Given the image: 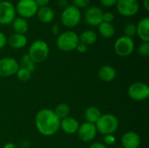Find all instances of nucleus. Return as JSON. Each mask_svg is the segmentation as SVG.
<instances>
[{
	"label": "nucleus",
	"instance_id": "nucleus-1",
	"mask_svg": "<svg viewBox=\"0 0 149 148\" xmlns=\"http://www.w3.org/2000/svg\"><path fill=\"white\" fill-rule=\"evenodd\" d=\"M35 125L38 133L43 136H52L60 129V120L51 109L45 108L38 111L35 116Z\"/></svg>",
	"mask_w": 149,
	"mask_h": 148
},
{
	"label": "nucleus",
	"instance_id": "nucleus-2",
	"mask_svg": "<svg viewBox=\"0 0 149 148\" xmlns=\"http://www.w3.org/2000/svg\"><path fill=\"white\" fill-rule=\"evenodd\" d=\"M50 53L49 45L44 40H35L29 47L27 55L35 63L39 64L46 60Z\"/></svg>",
	"mask_w": 149,
	"mask_h": 148
},
{
	"label": "nucleus",
	"instance_id": "nucleus-3",
	"mask_svg": "<svg viewBox=\"0 0 149 148\" xmlns=\"http://www.w3.org/2000/svg\"><path fill=\"white\" fill-rule=\"evenodd\" d=\"M79 43V35L73 31H66L58 36L56 44L58 48L62 51H74Z\"/></svg>",
	"mask_w": 149,
	"mask_h": 148
},
{
	"label": "nucleus",
	"instance_id": "nucleus-4",
	"mask_svg": "<svg viewBox=\"0 0 149 148\" xmlns=\"http://www.w3.org/2000/svg\"><path fill=\"white\" fill-rule=\"evenodd\" d=\"M97 131L103 135L113 134L119 127V120L111 113L103 114L95 123Z\"/></svg>",
	"mask_w": 149,
	"mask_h": 148
},
{
	"label": "nucleus",
	"instance_id": "nucleus-5",
	"mask_svg": "<svg viewBox=\"0 0 149 148\" xmlns=\"http://www.w3.org/2000/svg\"><path fill=\"white\" fill-rule=\"evenodd\" d=\"M60 18L63 25L68 28H73L81 21V12L79 9L74 7L73 5H68L63 9Z\"/></svg>",
	"mask_w": 149,
	"mask_h": 148
},
{
	"label": "nucleus",
	"instance_id": "nucleus-6",
	"mask_svg": "<svg viewBox=\"0 0 149 148\" xmlns=\"http://www.w3.org/2000/svg\"><path fill=\"white\" fill-rule=\"evenodd\" d=\"M113 48L118 56L122 58L128 57L134 50V41L132 38L121 36L116 39Z\"/></svg>",
	"mask_w": 149,
	"mask_h": 148
},
{
	"label": "nucleus",
	"instance_id": "nucleus-7",
	"mask_svg": "<svg viewBox=\"0 0 149 148\" xmlns=\"http://www.w3.org/2000/svg\"><path fill=\"white\" fill-rule=\"evenodd\" d=\"M15 8L20 17L24 19L33 17L37 15L38 10V6L35 0H18Z\"/></svg>",
	"mask_w": 149,
	"mask_h": 148
},
{
	"label": "nucleus",
	"instance_id": "nucleus-8",
	"mask_svg": "<svg viewBox=\"0 0 149 148\" xmlns=\"http://www.w3.org/2000/svg\"><path fill=\"white\" fill-rule=\"evenodd\" d=\"M127 93L131 99L143 101L149 97V86L142 82H135L128 87Z\"/></svg>",
	"mask_w": 149,
	"mask_h": 148
},
{
	"label": "nucleus",
	"instance_id": "nucleus-9",
	"mask_svg": "<svg viewBox=\"0 0 149 148\" xmlns=\"http://www.w3.org/2000/svg\"><path fill=\"white\" fill-rule=\"evenodd\" d=\"M15 5L10 1L4 0L0 2V24L7 25L12 23L16 17Z\"/></svg>",
	"mask_w": 149,
	"mask_h": 148
},
{
	"label": "nucleus",
	"instance_id": "nucleus-10",
	"mask_svg": "<svg viewBox=\"0 0 149 148\" xmlns=\"http://www.w3.org/2000/svg\"><path fill=\"white\" fill-rule=\"evenodd\" d=\"M116 9L123 17H133L139 11L140 4L138 0H118Z\"/></svg>",
	"mask_w": 149,
	"mask_h": 148
},
{
	"label": "nucleus",
	"instance_id": "nucleus-11",
	"mask_svg": "<svg viewBox=\"0 0 149 148\" xmlns=\"http://www.w3.org/2000/svg\"><path fill=\"white\" fill-rule=\"evenodd\" d=\"M97 133L98 131L95 124L86 121L83 124L79 125L76 133L78 134L79 140H82L83 142H91L95 139Z\"/></svg>",
	"mask_w": 149,
	"mask_h": 148
},
{
	"label": "nucleus",
	"instance_id": "nucleus-12",
	"mask_svg": "<svg viewBox=\"0 0 149 148\" xmlns=\"http://www.w3.org/2000/svg\"><path fill=\"white\" fill-rule=\"evenodd\" d=\"M103 10L98 6H91L84 14L85 21L90 26H99L103 22Z\"/></svg>",
	"mask_w": 149,
	"mask_h": 148
},
{
	"label": "nucleus",
	"instance_id": "nucleus-13",
	"mask_svg": "<svg viewBox=\"0 0 149 148\" xmlns=\"http://www.w3.org/2000/svg\"><path fill=\"white\" fill-rule=\"evenodd\" d=\"M19 69L18 62L13 58L0 59V77H10L17 73Z\"/></svg>",
	"mask_w": 149,
	"mask_h": 148
},
{
	"label": "nucleus",
	"instance_id": "nucleus-14",
	"mask_svg": "<svg viewBox=\"0 0 149 148\" xmlns=\"http://www.w3.org/2000/svg\"><path fill=\"white\" fill-rule=\"evenodd\" d=\"M121 144L123 148H138L141 145V137L135 132H127L121 138Z\"/></svg>",
	"mask_w": 149,
	"mask_h": 148
},
{
	"label": "nucleus",
	"instance_id": "nucleus-15",
	"mask_svg": "<svg viewBox=\"0 0 149 148\" xmlns=\"http://www.w3.org/2000/svg\"><path fill=\"white\" fill-rule=\"evenodd\" d=\"M79 126V121L72 117H66L60 120L59 128L67 134H74L77 133Z\"/></svg>",
	"mask_w": 149,
	"mask_h": 148
},
{
	"label": "nucleus",
	"instance_id": "nucleus-16",
	"mask_svg": "<svg viewBox=\"0 0 149 148\" xmlns=\"http://www.w3.org/2000/svg\"><path fill=\"white\" fill-rule=\"evenodd\" d=\"M149 19L144 17L136 25V34L142 42H149Z\"/></svg>",
	"mask_w": 149,
	"mask_h": 148
},
{
	"label": "nucleus",
	"instance_id": "nucleus-17",
	"mask_svg": "<svg viewBox=\"0 0 149 148\" xmlns=\"http://www.w3.org/2000/svg\"><path fill=\"white\" fill-rule=\"evenodd\" d=\"M7 43L13 49H21L27 44L28 39L25 35L13 33L7 38Z\"/></svg>",
	"mask_w": 149,
	"mask_h": 148
},
{
	"label": "nucleus",
	"instance_id": "nucleus-18",
	"mask_svg": "<svg viewBox=\"0 0 149 148\" xmlns=\"http://www.w3.org/2000/svg\"><path fill=\"white\" fill-rule=\"evenodd\" d=\"M98 77L104 82H111L116 78V70L111 65H103L98 72Z\"/></svg>",
	"mask_w": 149,
	"mask_h": 148
},
{
	"label": "nucleus",
	"instance_id": "nucleus-19",
	"mask_svg": "<svg viewBox=\"0 0 149 148\" xmlns=\"http://www.w3.org/2000/svg\"><path fill=\"white\" fill-rule=\"evenodd\" d=\"M38 18L44 24H49L51 23L55 17V12L54 10L49 7V6H45V7H39L37 12Z\"/></svg>",
	"mask_w": 149,
	"mask_h": 148
},
{
	"label": "nucleus",
	"instance_id": "nucleus-20",
	"mask_svg": "<svg viewBox=\"0 0 149 148\" xmlns=\"http://www.w3.org/2000/svg\"><path fill=\"white\" fill-rule=\"evenodd\" d=\"M12 24V29L14 31L15 33L17 34H23L24 35L29 29V24L26 21V19L23 18V17H15V19L12 21L11 23Z\"/></svg>",
	"mask_w": 149,
	"mask_h": 148
},
{
	"label": "nucleus",
	"instance_id": "nucleus-21",
	"mask_svg": "<svg viewBox=\"0 0 149 148\" xmlns=\"http://www.w3.org/2000/svg\"><path fill=\"white\" fill-rule=\"evenodd\" d=\"M79 38L80 43H82V44L88 46V45L93 44L97 41L98 36H97V33L94 31H93V30H86L80 34Z\"/></svg>",
	"mask_w": 149,
	"mask_h": 148
},
{
	"label": "nucleus",
	"instance_id": "nucleus-22",
	"mask_svg": "<svg viewBox=\"0 0 149 148\" xmlns=\"http://www.w3.org/2000/svg\"><path fill=\"white\" fill-rule=\"evenodd\" d=\"M99 32L104 38H112L115 34V27L112 23L102 22L99 26Z\"/></svg>",
	"mask_w": 149,
	"mask_h": 148
},
{
	"label": "nucleus",
	"instance_id": "nucleus-23",
	"mask_svg": "<svg viewBox=\"0 0 149 148\" xmlns=\"http://www.w3.org/2000/svg\"><path fill=\"white\" fill-rule=\"evenodd\" d=\"M101 112L95 106H89L85 111V119L86 122L95 124L101 116Z\"/></svg>",
	"mask_w": 149,
	"mask_h": 148
},
{
	"label": "nucleus",
	"instance_id": "nucleus-24",
	"mask_svg": "<svg viewBox=\"0 0 149 148\" xmlns=\"http://www.w3.org/2000/svg\"><path fill=\"white\" fill-rule=\"evenodd\" d=\"M53 112H54L55 115L61 120L68 117V115L70 113V107L66 103H60L55 107Z\"/></svg>",
	"mask_w": 149,
	"mask_h": 148
},
{
	"label": "nucleus",
	"instance_id": "nucleus-25",
	"mask_svg": "<svg viewBox=\"0 0 149 148\" xmlns=\"http://www.w3.org/2000/svg\"><path fill=\"white\" fill-rule=\"evenodd\" d=\"M20 67H24L26 68L27 70H29L31 72H32L35 70L36 67V64L30 58V57L26 54H24L22 58H21V66Z\"/></svg>",
	"mask_w": 149,
	"mask_h": 148
},
{
	"label": "nucleus",
	"instance_id": "nucleus-26",
	"mask_svg": "<svg viewBox=\"0 0 149 148\" xmlns=\"http://www.w3.org/2000/svg\"><path fill=\"white\" fill-rule=\"evenodd\" d=\"M31 73L29 70H27L26 68H24V67H20L19 66V69L18 71L17 72V79L20 80V81H23V82H25V81H28L31 79Z\"/></svg>",
	"mask_w": 149,
	"mask_h": 148
},
{
	"label": "nucleus",
	"instance_id": "nucleus-27",
	"mask_svg": "<svg viewBox=\"0 0 149 148\" xmlns=\"http://www.w3.org/2000/svg\"><path fill=\"white\" fill-rule=\"evenodd\" d=\"M124 36L128 38H132L136 34V25L133 23H128L124 27Z\"/></svg>",
	"mask_w": 149,
	"mask_h": 148
},
{
	"label": "nucleus",
	"instance_id": "nucleus-28",
	"mask_svg": "<svg viewBox=\"0 0 149 148\" xmlns=\"http://www.w3.org/2000/svg\"><path fill=\"white\" fill-rule=\"evenodd\" d=\"M138 53L144 58L149 56V42H142L138 47Z\"/></svg>",
	"mask_w": 149,
	"mask_h": 148
},
{
	"label": "nucleus",
	"instance_id": "nucleus-29",
	"mask_svg": "<svg viewBox=\"0 0 149 148\" xmlns=\"http://www.w3.org/2000/svg\"><path fill=\"white\" fill-rule=\"evenodd\" d=\"M91 3V0H72V5L78 9L86 8Z\"/></svg>",
	"mask_w": 149,
	"mask_h": 148
},
{
	"label": "nucleus",
	"instance_id": "nucleus-30",
	"mask_svg": "<svg viewBox=\"0 0 149 148\" xmlns=\"http://www.w3.org/2000/svg\"><path fill=\"white\" fill-rule=\"evenodd\" d=\"M104 145L105 146H112L116 142V138L113 134H107L104 135Z\"/></svg>",
	"mask_w": 149,
	"mask_h": 148
},
{
	"label": "nucleus",
	"instance_id": "nucleus-31",
	"mask_svg": "<svg viewBox=\"0 0 149 148\" xmlns=\"http://www.w3.org/2000/svg\"><path fill=\"white\" fill-rule=\"evenodd\" d=\"M115 17H114V14L113 12H110V11H107V12H103V22L105 23H112L113 20H114Z\"/></svg>",
	"mask_w": 149,
	"mask_h": 148
},
{
	"label": "nucleus",
	"instance_id": "nucleus-32",
	"mask_svg": "<svg viewBox=\"0 0 149 148\" xmlns=\"http://www.w3.org/2000/svg\"><path fill=\"white\" fill-rule=\"evenodd\" d=\"M117 1L118 0H100V3L103 6L109 8V7H113V6L116 5Z\"/></svg>",
	"mask_w": 149,
	"mask_h": 148
},
{
	"label": "nucleus",
	"instance_id": "nucleus-33",
	"mask_svg": "<svg viewBox=\"0 0 149 148\" xmlns=\"http://www.w3.org/2000/svg\"><path fill=\"white\" fill-rule=\"evenodd\" d=\"M87 49H88V47H87V45H86V44H82V43H79V44L77 45V47H76V51H78V52H79V53H85V52H86L87 51Z\"/></svg>",
	"mask_w": 149,
	"mask_h": 148
},
{
	"label": "nucleus",
	"instance_id": "nucleus-34",
	"mask_svg": "<svg viewBox=\"0 0 149 148\" xmlns=\"http://www.w3.org/2000/svg\"><path fill=\"white\" fill-rule=\"evenodd\" d=\"M6 44H7V38L5 34L0 31V49L3 48Z\"/></svg>",
	"mask_w": 149,
	"mask_h": 148
},
{
	"label": "nucleus",
	"instance_id": "nucleus-35",
	"mask_svg": "<svg viewBox=\"0 0 149 148\" xmlns=\"http://www.w3.org/2000/svg\"><path fill=\"white\" fill-rule=\"evenodd\" d=\"M36 3L38 4V8L39 7H45V6H48L50 0H35Z\"/></svg>",
	"mask_w": 149,
	"mask_h": 148
},
{
	"label": "nucleus",
	"instance_id": "nucleus-36",
	"mask_svg": "<svg viewBox=\"0 0 149 148\" xmlns=\"http://www.w3.org/2000/svg\"><path fill=\"white\" fill-rule=\"evenodd\" d=\"M90 148H107V146H105L103 143H100V142H95L93 144L91 145Z\"/></svg>",
	"mask_w": 149,
	"mask_h": 148
},
{
	"label": "nucleus",
	"instance_id": "nucleus-37",
	"mask_svg": "<svg viewBox=\"0 0 149 148\" xmlns=\"http://www.w3.org/2000/svg\"><path fill=\"white\" fill-rule=\"evenodd\" d=\"M58 6H59V7H61V8H63V9H65V7H67V6H68L67 0H58Z\"/></svg>",
	"mask_w": 149,
	"mask_h": 148
},
{
	"label": "nucleus",
	"instance_id": "nucleus-38",
	"mask_svg": "<svg viewBox=\"0 0 149 148\" xmlns=\"http://www.w3.org/2000/svg\"><path fill=\"white\" fill-rule=\"evenodd\" d=\"M52 31L54 35H59V27L57 24H55L52 28Z\"/></svg>",
	"mask_w": 149,
	"mask_h": 148
},
{
	"label": "nucleus",
	"instance_id": "nucleus-39",
	"mask_svg": "<svg viewBox=\"0 0 149 148\" xmlns=\"http://www.w3.org/2000/svg\"><path fill=\"white\" fill-rule=\"evenodd\" d=\"M143 7L146 10H149V1L148 0H143Z\"/></svg>",
	"mask_w": 149,
	"mask_h": 148
},
{
	"label": "nucleus",
	"instance_id": "nucleus-40",
	"mask_svg": "<svg viewBox=\"0 0 149 148\" xmlns=\"http://www.w3.org/2000/svg\"><path fill=\"white\" fill-rule=\"evenodd\" d=\"M3 148H16V146L13 143H11V142H8V143L4 144Z\"/></svg>",
	"mask_w": 149,
	"mask_h": 148
},
{
	"label": "nucleus",
	"instance_id": "nucleus-41",
	"mask_svg": "<svg viewBox=\"0 0 149 148\" xmlns=\"http://www.w3.org/2000/svg\"><path fill=\"white\" fill-rule=\"evenodd\" d=\"M116 148H123V147H116Z\"/></svg>",
	"mask_w": 149,
	"mask_h": 148
}]
</instances>
